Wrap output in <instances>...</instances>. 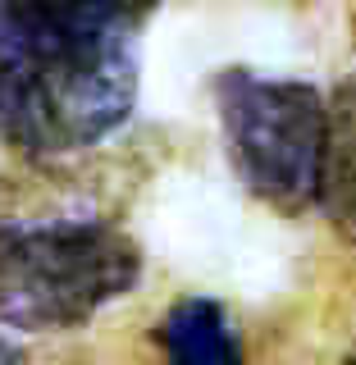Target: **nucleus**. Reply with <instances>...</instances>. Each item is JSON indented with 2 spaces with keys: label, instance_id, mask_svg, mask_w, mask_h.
Wrapping results in <instances>:
<instances>
[{
  "label": "nucleus",
  "instance_id": "obj_1",
  "mask_svg": "<svg viewBox=\"0 0 356 365\" xmlns=\"http://www.w3.org/2000/svg\"><path fill=\"white\" fill-rule=\"evenodd\" d=\"M137 64L128 37H87L0 0V137L23 151H78L133 110Z\"/></svg>",
  "mask_w": 356,
  "mask_h": 365
},
{
  "label": "nucleus",
  "instance_id": "obj_2",
  "mask_svg": "<svg viewBox=\"0 0 356 365\" xmlns=\"http://www.w3.org/2000/svg\"><path fill=\"white\" fill-rule=\"evenodd\" d=\"M142 279V251L106 220L0 224V329L60 334Z\"/></svg>",
  "mask_w": 356,
  "mask_h": 365
},
{
  "label": "nucleus",
  "instance_id": "obj_3",
  "mask_svg": "<svg viewBox=\"0 0 356 365\" xmlns=\"http://www.w3.org/2000/svg\"><path fill=\"white\" fill-rule=\"evenodd\" d=\"M215 110L228 160L251 197L279 215H297L320 201L329 101L311 83L224 68L215 78Z\"/></svg>",
  "mask_w": 356,
  "mask_h": 365
},
{
  "label": "nucleus",
  "instance_id": "obj_4",
  "mask_svg": "<svg viewBox=\"0 0 356 365\" xmlns=\"http://www.w3.org/2000/svg\"><path fill=\"white\" fill-rule=\"evenodd\" d=\"M156 342L165 365H243V347H238L224 306L205 302V297L169 306L165 324L156 329Z\"/></svg>",
  "mask_w": 356,
  "mask_h": 365
},
{
  "label": "nucleus",
  "instance_id": "obj_5",
  "mask_svg": "<svg viewBox=\"0 0 356 365\" xmlns=\"http://www.w3.org/2000/svg\"><path fill=\"white\" fill-rule=\"evenodd\" d=\"M320 205L342 237L356 242V78L329 101V142L325 174H320Z\"/></svg>",
  "mask_w": 356,
  "mask_h": 365
},
{
  "label": "nucleus",
  "instance_id": "obj_6",
  "mask_svg": "<svg viewBox=\"0 0 356 365\" xmlns=\"http://www.w3.org/2000/svg\"><path fill=\"white\" fill-rule=\"evenodd\" d=\"M28 5L87 37H133V28L156 0H28Z\"/></svg>",
  "mask_w": 356,
  "mask_h": 365
},
{
  "label": "nucleus",
  "instance_id": "obj_7",
  "mask_svg": "<svg viewBox=\"0 0 356 365\" xmlns=\"http://www.w3.org/2000/svg\"><path fill=\"white\" fill-rule=\"evenodd\" d=\"M0 365H28V361H23V351H19L5 334H0Z\"/></svg>",
  "mask_w": 356,
  "mask_h": 365
},
{
  "label": "nucleus",
  "instance_id": "obj_8",
  "mask_svg": "<svg viewBox=\"0 0 356 365\" xmlns=\"http://www.w3.org/2000/svg\"><path fill=\"white\" fill-rule=\"evenodd\" d=\"M347 365H356V347H352V351H347Z\"/></svg>",
  "mask_w": 356,
  "mask_h": 365
}]
</instances>
